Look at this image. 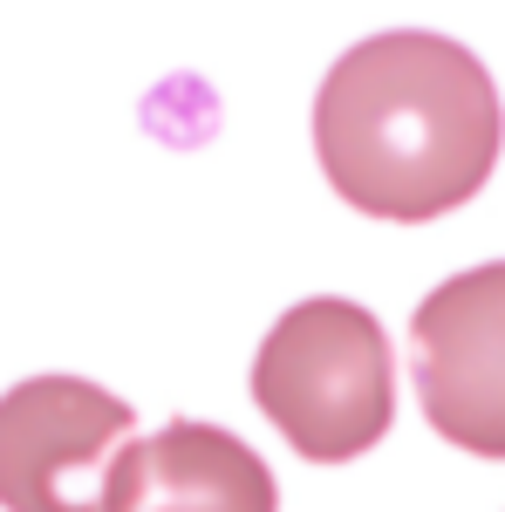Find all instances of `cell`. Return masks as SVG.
I'll return each instance as SVG.
<instances>
[{"mask_svg":"<svg viewBox=\"0 0 505 512\" xmlns=\"http://www.w3.org/2000/svg\"><path fill=\"white\" fill-rule=\"evenodd\" d=\"M103 512H280V485L246 437L178 417L117 451Z\"/></svg>","mask_w":505,"mask_h":512,"instance_id":"5b68a950","label":"cell"},{"mask_svg":"<svg viewBox=\"0 0 505 512\" xmlns=\"http://www.w3.org/2000/svg\"><path fill=\"white\" fill-rule=\"evenodd\" d=\"M505 151L492 69L465 41L389 28L335 55L314 89V158L335 198L369 219L424 226L485 192Z\"/></svg>","mask_w":505,"mask_h":512,"instance_id":"6da1fadb","label":"cell"},{"mask_svg":"<svg viewBox=\"0 0 505 512\" xmlns=\"http://www.w3.org/2000/svg\"><path fill=\"white\" fill-rule=\"evenodd\" d=\"M253 403L308 465L376 451L396 417V355L369 308L342 294L294 301L253 355Z\"/></svg>","mask_w":505,"mask_h":512,"instance_id":"7a4b0ae2","label":"cell"},{"mask_svg":"<svg viewBox=\"0 0 505 512\" xmlns=\"http://www.w3.org/2000/svg\"><path fill=\"white\" fill-rule=\"evenodd\" d=\"M410 369L430 431L471 458H505V260L465 267L417 301Z\"/></svg>","mask_w":505,"mask_h":512,"instance_id":"277c9868","label":"cell"},{"mask_svg":"<svg viewBox=\"0 0 505 512\" xmlns=\"http://www.w3.org/2000/svg\"><path fill=\"white\" fill-rule=\"evenodd\" d=\"M137 410L82 376H28L0 396V506L7 512H103L110 465Z\"/></svg>","mask_w":505,"mask_h":512,"instance_id":"3957f363","label":"cell"}]
</instances>
